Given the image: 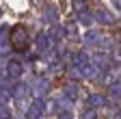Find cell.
<instances>
[{
    "label": "cell",
    "instance_id": "cell-2",
    "mask_svg": "<svg viewBox=\"0 0 121 119\" xmlns=\"http://www.w3.org/2000/svg\"><path fill=\"white\" fill-rule=\"evenodd\" d=\"M9 74H11V76H20V74H22V65L17 61H11L9 63Z\"/></svg>",
    "mask_w": 121,
    "mask_h": 119
},
{
    "label": "cell",
    "instance_id": "cell-1",
    "mask_svg": "<svg viewBox=\"0 0 121 119\" xmlns=\"http://www.w3.org/2000/svg\"><path fill=\"white\" fill-rule=\"evenodd\" d=\"M11 46L15 48V50H26L28 48V35H26V31L22 26H15L13 31H11Z\"/></svg>",
    "mask_w": 121,
    "mask_h": 119
}]
</instances>
